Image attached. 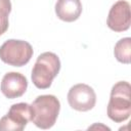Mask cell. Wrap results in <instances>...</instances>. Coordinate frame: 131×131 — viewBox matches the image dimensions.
Listing matches in <instances>:
<instances>
[{
    "label": "cell",
    "mask_w": 131,
    "mask_h": 131,
    "mask_svg": "<svg viewBox=\"0 0 131 131\" xmlns=\"http://www.w3.org/2000/svg\"><path fill=\"white\" fill-rule=\"evenodd\" d=\"M130 4L125 0H119L111 7L106 19L107 27L115 32H124L130 28Z\"/></svg>",
    "instance_id": "52a82bcc"
},
{
    "label": "cell",
    "mask_w": 131,
    "mask_h": 131,
    "mask_svg": "<svg viewBox=\"0 0 131 131\" xmlns=\"http://www.w3.org/2000/svg\"><path fill=\"white\" fill-rule=\"evenodd\" d=\"M55 13L57 17L63 21H75L82 13V3L80 0H57Z\"/></svg>",
    "instance_id": "9c48e42d"
},
{
    "label": "cell",
    "mask_w": 131,
    "mask_h": 131,
    "mask_svg": "<svg viewBox=\"0 0 131 131\" xmlns=\"http://www.w3.org/2000/svg\"><path fill=\"white\" fill-rule=\"evenodd\" d=\"M0 88L5 97L9 99L17 98L26 92L28 88V80L20 73L9 72L3 76Z\"/></svg>",
    "instance_id": "ba28073f"
},
{
    "label": "cell",
    "mask_w": 131,
    "mask_h": 131,
    "mask_svg": "<svg viewBox=\"0 0 131 131\" xmlns=\"http://www.w3.org/2000/svg\"><path fill=\"white\" fill-rule=\"evenodd\" d=\"M30 121H32L31 104L26 102L14 103L10 106L8 113L0 119V130L21 131Z\"/></svg>",
    "instance_id": "5b68a950"
},
{
    "label": "cell",
    "mask_w": 131,
    "mask_h": 131,
    "mask_svg": "<svg viewBox=\"0 0 131 131\" xmlns=\"http://www.w3.org/2000/svg\"><path fill=\"white\" fill-rule=\"evenodd\" d=\"M60 70L59 57L53 52H43L38 57L32 70V82L39 89H47Z\"/></svg>",
    "instance_id": "3957f363"
},
{
    "label": "cell",
    "mask_w": 131,
    "mask_h": 131,
    "mask_svg": "<svg viewBox=\"0 0 131 131\" xmlns=\"http://www.w3.org/2000/svg\"><path fill=\"white\" fill-rule=\"evenodd\" d=\"M31 107L32 122L40 129H49L56 122L60 102L54 95H39L32 102Z\"/></svg>",
    "instance_id": "7a4b0ae2"
},
{
    "label": "cell",
    "mask_w": 131,
    "mask_h": 131,
    "mask_svg": "<svg viewBox=\"0 0 131 131\" xmlns=\"http://www.w3.org/2000/svg\"><path fill=\"white\" fill-rule=\"evenodd\" d=\"M33 56V47L24 40L9 39L0 47V59L12 67L27 64Z\"/></svg>",
    "instance_id": "277c9868"
},
{
    "label": "cell",
    "mask_w": 131,
    "mask_h": 131,
    "mask_svg": "<svg viewBox=\"0 0 131 131\" xmlns=\"http://www.w3.org/2000/svg\"><path fill=\"white\" fill-rule=\"evenodd\" d=\"M114 54L118 61L129 64L131 61V39L126 37L119 40L115 45Z\"/></svg>",
    "instance_id": "30bf717a"
},
{
    "label": "cell",
    "mask_w": 131,
    "mask_h": 131,
    "mask_svg": "<svg viewBox=\"0 0 131 131\" xmlns=\"http://www.w3.org/2000/svg\"><path fill=\"white\" fill-rule=\"evenodd\" d=\"M8 20H0V36L3 35L8 29Z\"/></svg>",
    "instance_id": "7c38bea8"
},
{
    "label": "cell",
    "mask_w": 131,
    "mask_h": 131,
    "mask_svg": "<svg viewBox=\"0 0 131 131\" xmlns=\"http://www.w3.org/2000/svg\"><path fill=\"white\" fill-rule=\"evenodd\" d=\"M11 11L10 0H0V20H8V15Z\"/></svg>",
    "instance_id": "8fae6325"
},
{
    "label": "cell",
    "mask_w": 131,
    "mask_h": 131,
    "mask_svg": "<svg viewBox=\"0 0 131 131\" xmlns=\"http://www.w3.org/2000/svg\"><path fill=\"white\" fill-rule=\"evenodd\" d=\"M131 87L126 81L116 83L112 90L107 103V116L116 122L122 123L126 121L131 114Z\"/></svg>",
    "instance_id": "6da1fadb"
},
{
    "label": "cell",
    "mask_w": 131,
    "mask_h": 131,
    "mask_svg": "<svg viewBox=\"0 0 131 131\" xmlns=\"http://www.w3.org/2000/svg\"><path fill=\"white\" fill-rule=\"evenodd\" d=\"M68 102L73 110L79 112L90 111L96 103L95 91L87 84H76L68 92Z\"/></svg>",
    "instance_id": "8992f818"
}]
</instances>
